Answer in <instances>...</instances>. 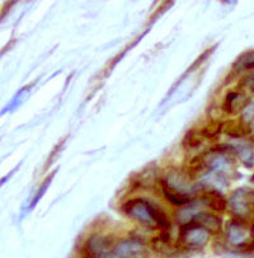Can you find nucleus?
Masks as SVG:
<instances>
[{"label":"nucleus","mask_w":254,"mask_h":258,"mask_svg":"<svg viewBox=\"0 0 254 258\" xmlns=\"http://www.w3.org/2000/svg\"><path fill=\"white\" fill-rule=\"evenodd\" d=\"M243 114H241V123L245 126L248 130H250L254 127V103L250 102L248 103V106L243 109Z\"/></svg>","instance_id":"nucleus-18"},{"label":"nucleus","mask_w":254,"mask_h":258,"mask_svg":"<svg viewBox=\"0 0 254 258\" xmlns=\"http://www.w3.org/2000/svg\"><path fill=\"white\" fill-rule=\"evenodd\" d=\"M116 258H146L145 245L138 238L119 242L114 247Z\"/></svg>","instance_id":"nucleus-4"},{"label":"nucleus","mask_w":254,"mask_h":258,"mask_svg":"<svg viewBox=\"0 0 254 258\" xmlns=\"http://www.w3.org/2000/svg\"><path fill=\"white\" fill-rule=\"evenodd\" d=\"M204 136H202L201 131L197 130H188L185 133L184 138L182 140V145L187 150H194L197 149L199 147H201L202 143H204Z\"/></svg>","instance_id":"nucleus-12"},{"label":"nucleus","mask_w":254,"mask_h":258,"mask_svg":"<svg viewBox=\"0 0 254 258\" xmlns=\"http://www.w3.org/2000/svg\"><path fill=\"white\" fill-rule=\"evenodd\" d=\"M159 182H160V187H162L163 195H164L165 199H167L170 204H173V205L182 206L183 208V206L188 205V204L194 203V199H192V197H187L184 196V195L177 192L175 189H173L172 187L165 182L164 178H162Z\"/></svg>","instance_id":"nucleus-9"},{"label":"nucleus","mask_w":254,"mask_h":258,"mask_svg":"<svg viewBox=\"0 0 254 258\" xmlns=\"http://www.w3.org/2000/svg\"><path fill=\"white\" fill-rule=\"evenodd\" d=\"M121 210L130 218L140 221L144 225H155L153 219V204L144 199L129 200L122 205Z\"/></svg>","instance_id":"nucleus-2"},{"label":"nucleus","mask_w":254,"mask_h":258,"mask_svg":"<svg viewBox=\"0 0 254 258\" xmlns=\"http://www.w3.org/2000/svg\"><path fill=\"white\" fill-rule=\"evenodd\" d=\"M253 197V192L246 188H240L234 192L231 199L229 200V205H230L231 211L236 216V219L244 220L246 216L250 215L254 208Z\"/></svg>","instance_id":"nucleus-3"},{"label":"nucleus","mask_w":254,"mask_h":258,"mask_svg":"<svg viewBox=\"0 0 254 258\" xmlns=\"http://www.w3.org/2000/svg\"><path fill=\"white\" fill-rule=\"evenodd\" d=\"M245 101L246 98L243 93L238 91H231L225 96L224 103H222V109L228 114L238 113L248 106V102Z\"/></svg>","instance_id":"nucleus-7"},{"label":"nucleus","mask_w":254,"mask_h":258,"mask_svg":"<svg viewBox=\"0 0 254 258\" xmlns=\"http://www.w3.org/2000/svg\"><path fill=\"white\" fill-rule=\"evenodd\" d=\"M87 258H88V257H87Z\"/></svg>","instance_id":"nucleus-21"},{"label":"nucleus","mask_w":254,"mask_h":258,"mask_svg":"<svg viewBox=\"0 0 254 258\" xmlns=\"http://www.w3.org/2000/svg\"><path fill=\"white\" fill-rule=\"evenodd\" d=\"M253 68H254V51H248V52L241 53L233 65V69L235 70V73L245 72V70L253 69Z\"/></svg>","instance_id":"nucleus-13"},{"label":"nucleus","mask_w":254,"mask_h":258,"mask_svg":"<svg viewBox=\"0 0 254 258\" xmlns=\"http://www.w3.org/2000/svg\"><path fill=\"white\" fill-rule=\"evenodd\" d=\"M151 247L154 248V250L160 253H168L173 248L172 245H170L169 237H168L167 233L153 238V239H151Z\"/></svg>","instance_id":"nucleus-15"},{"label":"nucleus","mask_w":254,"mask_h":258,"mask_svg":"<svg viewBox=\"0 0 254 258\" xmlns=\"http://www.w3.org/2000/svg\"><path fill=\"white\" fill-rule=\"evenodd\" d=\"M153 219L155 225L159 226V228L168 229L170 226V221L168 219L167 214L159 208V206H156L155 204H153Z\"/></svg>","instance_id":"nucleus-17"},{"label":"nucleus","mask_w":254,"mask_h":258,"mask_svg":"<svg viewBox=\"0 0 254 258\" xmlns=\"http://www.w3.org/2000/svg\"><path fill=\"white\" fill-rule=\"evenodd\" d=\"M226 239L230 244L235 245V247H243L248 239V230H246L245 225H244L243 220L235 219L234 221L229 223L228 228H226Z\"/></svg>","instance_id":"nucleus-5"},{"label":"nucleus","mask_w":254,"mask_h":258,"mask_svg":"<svg viewBox=\"0 0 254 258\" xmlns=\"http://www.w3.org/2000/svg\"><path fill=\"white\" fill-rule=\"evenodd\" d=\"M231 150L240 158L241 162L246 167H254V145L246 141H236L235 144L230 145Z\"/></svg>","instance_id":"nucleus-11"},{"label":"nucleus","mask_w":254,"mask_h":258,"mask_svg":"<svg viewBox=\"0 0 254 258\" xmlns=\"http://www.w3.org/2000/svg\"><path fill=\"white\" fill-rule=\"evenodd\" d=\"M243 84L246 85L249 89H251L254 92V73H250V74H248L244 78Z\"/></svg>","instance_id":"nucleus-19"},{"label":"nucleus","mask_w":254,"mask_h":258,"mask_svg":"<svg viewBox=\"0 0 254 258\" xmlns=\"http://www.w3.org/2000/svg\"><path fill=\"white\" fill-rule=\"evenodd\" d=\"M199 213H200L199 205H197V204L190 203L188 204V205L183 206V208L178 211L177 220L183 225V224L189 223V221L192 220V219H194Z\"/></svg>","instance_id":"nucleus-14"},{"label":"nucleus","mask_w":254,"mask_h":258,"mask_svg":"<svg viewBox=\"0 0 254 258\" xmlns=\"http://www.w3.org/2000/svg\"><path fill=\"white\" fill-rule=\"evenodd\" d=\"M202 200H204L205 205L209 206L215 213H224L229 204L224 195L217 189H210V191L205 192L202 195Z\"/></svg>","instance_id":"nucleus-8"},{"label":"nucleus","mask_w":254,"mask_h":258,"mask_svg":"<svg viewBox=\"0 0 254 258\" xmlns=\"http://www.w3.org/2000/svg\"><path fill=\"white\" fill-rule=\"evenodd\" d=\"M207 168L212 169L216 174H229L231 170V163L226 157V153H206Z\"/></svg>","instance_id":"nucleus-6"},{"label":"nucleus","mask_w":254,"mask_h":258,"mask_svg":"<svg viewBox=\"0 0 254 258\" xmlns=\"http://www.w3.org/2000/svg\"><path fill=\"white\" fill-rule=\"evenodd\" d=\"M190 221L200 224L201 226L206 228L210 233L219 232L220 229H221L222 224L221 219H220L219 216H216L215 214L207 213V211H200V213Z\"/></svg>","instance_id":"nucleus-10"},{"label":"nucleus","mask_w":254,"mask_h":258,"mask_svg":"<svg viewBox=\"0 0 254 258\" xmlns=\"http://www.w3.org/2000/svg\"><path fill=\"white\" fill-rule=\"evenodd\" d=\"M253 234H254V226H253Z\"/></svg>","instance_id":"nucleus-20"},{"label":"nucleus","mask_w":254,"mask_h":258,"mask_svg":"<svg viewBox=\"0 0 254 258\" xmlns=\"http://www.w3.org/2000/svg\"><path fill=\"white\" fill-rule=\"evenodd\" d=\"M210 234L211 233L206 228L201 226L200 224L189 221L187 224H183L180 226L179 238H178V244L187 248H201L209 242Z\"/></svg>","instance_id":"nucleus-1"},{"label":"nucleus","mask_w":254,"mask_h":258,"mask_svg":"<svg viewBox=\"0 0 254 258\" xmlns=\"http://www.w3.org/2000/svg\"><path fill=\"white\" fill-rule=\"evenodd\" d=\"M222 127H224V122L212 121V122H210L209 125H206L202 128L201 134L205 139L212 140V139H216L222 133Z\"/></svg>","instance_id":"nucleus-16"}]
</instances>
